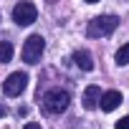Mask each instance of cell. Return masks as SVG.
Here are the masks:
<instances>
[{"label":"cell","mask_w":129,"mask_h":129,"mask_svg":"<svg viewBox=\"0 0 129 129\" xmlns=\"http://www.w3.org/2000/svg\"><path fill=\"white\" fill-rule=\"evenodd\" d=\"M69 101H71V96H69V91H63V89H51V91H46L43 94V99H41V106H43V111L46 114H63L69 109Z\"/></svg>","instance_id":"1"},{"label":"cell","mask_w":129,"mask_h":129,"mask_svg":"<svg viewBox=\"0 0 129 129\" xmlns=\"http://www.w3.org/2000/svg\"><path fill=\"white\" fill-rule=\"evenodd\" d=\"M119 25V18L116 15H99L94 20H89V28H86V36L89 38H104V36H111Z\"/></svg>","instance_id":"2"},{"label":"cell","mask_w":129,"mask_h":129,"mask_svg":"<svg viewBox=\"0 0 129 129\" xmlns=\"http://www.w3.org/2000/svg\"><path fill=\"white\" fill-rule=\"evenodd\" d=\"M43 51H46V41H43L41 36H30V38L23 43L20 56H23V61H25V63H38V61H41V56H43Z\"/></svg>","instance_id":"3"},{"label":"cell","mask_w":129,"mask_h":129,"mask_svg":"<svg viewBox=\"0 0 129 129\" xmlns=\"http://www.w3.org/2000/svg\"><path fill=\"white\" fill-rule=\"evenodd\" d=\"M13 20L18 25H30L38 20V8L30 3V0H20V3L13 8Z\"/></svg>","instance_id":"4"},{"label":"cell","mask_w":129,"mask_h":129,"mask_svg":"<svg viewBox=\"0 0 129 129\" xmlns=\"http://www.w3.org/2000/svg\"><path fill=\"white\" fill-rule=\"evenodd\" d=\"M25 84H28V76H25L23 71H15V74H10V76L5 79L3 91H5V96H20V94L25 91Z\"/></svg>","instance_id":"5"},{"label":"cell","mask_w":129,"mask_h":129,"mask_svg":"<svg viewBox=\"0 0 129 129\" xmlns=\"http://www.w3.org/2000/svg\"><path fill=\"white\" fill-rule=\"evenodd\" d=\"M119 104H121V94L119 91H104L101 94V101H99L101 111H114Z\"/></svg>","instance_id":"6"},{"label":"cell","mask_w":129,"mask_h":129,"mask_svg":"<svg viewBox=\"0 0 129 129\" xmlns=\"http://www.w3.org/2000/svg\"><path fill=\"white\" fill-rule=\"evenodd\" d=\"M81 101H84V106H86V109H96V106H99V101H101V89H99V86H94V84H91V86H86V91H84V99H81Z\"/></svg>","instance_id":"7"},{"label":"cell","mask_w":129,"mask_h":129,"mask_svg":"<svg viewBox=\"0 0 129 129\" xmlns=\"http://www.w3.org/2000/svg\"><path fill=\"white\" fill-rule=\"evenodd\" d=\"M74 63H76L81 71H91V69H94V58H91V53L84 51V48H79V51L74 53Z\"/></svg>","instance_id":"8"},{"label":"cell","mask_w":129,"mask_h":129,"mask_svg":"<svg viewBox=\"0 0 129 129\" xmlns=\"http://www.w3.org/2000/svg\"><path fill=\"white\" fill-rule=\"evenodd\" d=\"M13 58V46L8 41H0V63H8Z\"/></svg>","instance_id":"9"},{"label":"cell","mask_w":129,"mask_h":129,"mask_svg":"<svg viewBox=\"0 0 129 129\" xmlns=\"http://www.w3.org/2000/svg\"><path fill=\"white\" fill-rule=\"evenodd\" d=\"M116 63H129V43H124L116 51Z\"/></svg>","instance_id":"10"},{"label":"cell","mask_w":129,"mask_h":129,"mask_svg":"<svg viewBox=\"0 0 129 129\" xmlns=\"http://www.w3.org/2000/svg\"><path fill=\"white\" fill-rule=\"evenodd\" d=\"M116 129H129V116L119 119V121H116Z\"/></svg>","instance_id":"11"},{"label":"cell","mask_w":129,"mask_h":129,"mask_svg":"<svg viewBox=\"0 0 129 129\" xmlns=\"http://www.w3.org/2000/svg\"><path fill=\"white\" fill-rule=\"evenodd\" d=\"M23 129H43V126H41V124H36V121H28Z\"/></svg>","instance_id":"12"},{"label":"cell","mask_w":129,"mask_h":129,"mask_svg":"<svg viewBox=\"0 0 129 129\" xmlns=\"http://www.w3.org/2000/svg\"><path fill=\"white\" fill-rule=\"evenodd\" d=\"M5 114H8V109H5V106H3V104H0V119H3V116H5Z\"/></svg>","instance_id":"13"},{"label":"cell","mask_w":129,"mask_h":129,"mask_svg":"<svg viewBox=\"0 0 129 129\" xmlns=\"http://www.w3.org/2000/svg\"><path fill=\"white\" fill-rule=\"evenodd\" d=\"M86 3H99V0H86Z\"/></svg>","instance_id":"14"},{"label":"cell","mask_w":129,"mask_h":129,"mask_svg":"<svg viewBox=\"0 0 129 129\" xmlns=\"http://www.w3.org/2000/svg\"><path fill=\"white\" fill-rule=\"evenodd\" d=\"M48 3H56V0H48Z\"/></svg>","instance_id":"15"}]
</instances>
